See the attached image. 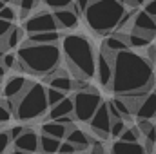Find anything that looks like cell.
I'll use <instances>...</instances> for the list:
<instances>
[{
    "label": "cell",
    "instance_id": "1",
    "mask_svg": "<svg viewBox=\"0 0 156 154\" xmlns=\"http://www.w3.org/2000/svg\"><path fill=\"white\" fill-rule=\"evenodd\" d=\"M154 85L153 62L131 49L118 51L115 56V75L111 89L116 94L149 93Z\"/></svg>",
    "mask_w": 156,
    "mask_h": 154
},
{
    "label": "cell",
    "instance_id": "2",
    "mask_svg": "<svg viewBox=\"0 0 156 154\" xmlns=\"http://www.w3.org/2000/svg\"><path fill=\"white\" fill-rule=\"evenodd\" d=\"M16 54L24 64L26 73L37 76H45L56 71L62 60V49L58 44H31L26 40Z\"/></svg>",
    "mask_w": 156,
    "mask_h": 154
},
{
    "label": "cell",
    "instance_id": "3",
    "mask_svg": "<svg viewBox=\"0 0 156 154\" xmlns=\"http://www.w3.org/2000/svg\"><path fill=\"white\" fill-rule=\"evenodd\" d=\"M62 51L75 76L93 78L96 73V54L85 35H67L62 40Z\"/></svg>",
    "mask_w": 156,
    "mask_h": 154
},
{
    "label": "cell",
    "instance_id": "4",
    "mask_svg": "<svg viewBox=\"0 0 156 154\" xmlns=\"http://www.w3.org/2000/svg\"><path fill=\"white\" fill-rule=\"evenodd\" d=\"M125 13H127L125 4L120 0H93L85 9L83 16L87 26L94 33L107 35L118 27Z\"/></svg>",
    "mask_w": 156,
    "mask_h": 154
},
{
    "label": "cell",
    "instance_id": "5",
    "mask_svg": "<svg viewBox=\"0 0 156 154\" xmlns=\"http://www.w3.org/2000/svg\"><path fill=\"white\" fill-rule=\"evenodd\" d=\"M49 107L51 105L47 100V89L42 83L29 82L27 89L16 98L15 118L18 121H33L47 114Z\"/></svg>",
    "mask_w": 156,
    "mask_h": 154
},
{
    "label": "cell",
    "instance_id": "6",
    "mask_svg": "<svg viewBox=\"0 0 156 154\" xmlns=\"http://www.w3.org/2000/svg\"><path fill=\"white\" fill-rule=\"evenodd\" d=\"M75 118L78 121H89L102 103V96L93 87L75 93Z\"/></svg>",
    "mask_w": 156,
    "mask_h": 154
},
{
    "label": "cell",
    "instance_id": "7",
    "mask_svg": "<svg viewBox=\"0 0 156 154\" xmlns=\"http://www.w3.org/2000/svg\"><path fill=\"white\" fill-rule=\"evenodd\" d=\"M115 56H116V53H113L111 49L102 45V51L98 53V58H96V75H98V80L104 87H111V83H113Z\"/></svg>",
    "mask_w": 156,
    "mask_h": 154
},
{
    "label": "cell",
    "instance_id": "8",
    "mask_svg": "<svg viewBox=\"0 0 156 154\" xmlns=\"http://www.w3.org/2000/svg\"><path fill=\"white\" fill-rule=\"evenodd\" d=\"M58 22L55 18V13L49 11H42V13H35L31 16L26 18L24 29L27 33H40V31H55L58 29Z\"/></svg>",
    "mask_w": 156,
    "mask_h": 154
},
{
    "label": "cell",
    "instance_id": "9",
    "mask_svg": "<svg viewBox=\"0 0 156 154\" xmlns=\"http://www.w3.org/2000/svg\"><path fill=\"white\" fill-rule=\"evenodd\" d=\"M111 123H113V116L109 113V103L102 102L93 118L89 120V125L100 138H107L111 134Z\"/></svg>",
    "mask_w": 156,
    "mask_h": 154
},
{
    "label": "cell",
    "instance_id": "10",
    "mask_svg": "<svg viewBox=\"0 0 156 154\" xmlns=\"http://www.w3.org/2000/svg\"><path fill=\"white\" fill-rule=\"evenodd\" d=\"M15 152H37L40 151V136L31 131V129H26L15 142H13V149Z\"/></svg>",
    "mask_w": 156,
    "mask_h": 154
},
{
    "label": "cell",
    "instance_id": "11",
    "mask_svg": "<svg viewBox=\"0 0 156 154\" xmlns=\"http://www.w3.org/2000/svg\"><path fill=\"white\" fill-rule=\"evenodd\" d=\"M133 31H140V33H144V35L154 37L156 35V16L149 15L145 9L140 11V13H134V18H133Z\"/></svg>",
    "mask_w": 156,
    "mask_h": 154
},
{
    "label": "cell",
    "instance_id": "12",
    "mask_svg": "<svg viewBox=\"0 0 156 154\" xmlns=\"http://www.w3.org/2000/svg\"><path fill=\"white\" fill-rule=\"evenodd\" d=\"M27 85H29V82H27L24 76H20V75L9 76L7 82H5V85H4V89H2L4 98H13V100H16V98L27 89Z\"/></svg>",
    "mask_w": 156,
    "mask_h": 154
},
{
    "label": "cell",
    "instance_id": "13",
    "mask_svg": "<svg viewBox=\"0 0 156 154\" xmlns=\"http://www.w3.org/2000/svg\"><path fill=\"white\" fill-rule=\"evenodd\" d=\"M78 13L75 9V4L69 7H62V9H55V18L58 22V26L62 29H73L78 24Z\"/></svg>",
    "mask_w": 156,
    "mask_h": 154
},
{
    "label": "cell",
    "instance_id": "14",
    "mask_svg": "<svg viewBox=\"0 0 156 154\" xmlns=\"http://www.w3.org/2000/svg\"><path fill=\"white\" fill-rule=\"evenodd\" d=\"M134 114H136L138 120H140V118H145V120L156 118V91L147 93V94L144 96V100L140 102V105H138V109L134 111Z\"/></svg>",
    "mask_w": 156,
    "mask_h": 154
},
{
    "label": "cell",
    "instance_id": "15",
    "mask_svg": "<svg viewBox=\"0 0 156 154\" xmlns=\"http://www.w3.org/2000/svg\"><path fill=\"white\" fill-rule=\"evenodd\" d=\"M75 113V98L73 96H66L64 100H60L58 103L51 105L49 111H47V120H56L60 116H66V114H73Z\"/></svg>",
    "mask_w": 156,
    "mask_h": 154
},
{
    "label": "cell",
    "instance_id": "16",
    "mask_svg": "<svg viewBox=\"0 0 156 154\" xmlns=\"http://www.w3.org/2000/svg\"><path fill=\"white\" fill-rule=\"evenodd\" d=\"M111 151L115 154H144L145 145H142L140 142H125V140H116L111 147Z\"/></svg>",
    "mask_w": 156,
    "mask_h": 154
},
{
    "label": "cell",
    "instance_id": "17",
    "mask_svg": "<svg viewBox=\"0 0 156 154\" xmlns=\"http://www.w3.org/2000/svg\"><path fill=\"white\" fill-rule=\"evenodd\" d=\"M66 140H69L71 143H75V145H76V151H85V149H89L93 138H89L82 129L71 125V127H69V132H67V136H66Z\"/></svg>",
    "mask_w": 156,
    "mask_h": 154
},
{
    "label": "cell",
    "instance_id": "18",
    "mask_svg": "<svg viewBox=\"0 0 156 154\" xmlns=\"http://www.w3.org/2000/svg\"><path fill=\"white\" fill-rule=\"evenodd\" d=\"M42 132H45L49 136H55V138H60V140H66V136L69 132V125H64L56 120H47L42 125Z\"/></svg>",
    "mask_w": 156,
    "mask_h": 154
},
{
    "label": "cell",
    "instance_id": "19",
    "mask_svg": "<svg viewBox=\"0 0 156 154\" xmlns=\"http://www.w3.org/2000/svg\"><path fill=\"white\" fill-rule=\"evenodd\" d=\"M60 40H62V35L58 33V29L29 33V37H27V42H31V44H58Z\"/></svg>",
    "mask_w": 156,
    "mask_h": 154
},
{
    "label": "cell",
    "instance_id": "20",
    "mask_svg": "<svg viewBox=\"0 0 156 154\" xmlns=\"http://www.w3.org/2000/svg\"><path fill=\"white\" fill-rule=\"evenodd\" d=\"M60 143H62L60 138L49 136V134H45V132L40 134V152H45V154L58 152V151H60Z\"/></svg>",
    "mask_w": 156,
    "mask_h": 154
},
{
    "label": "cell",
    "instance_id": "21",
    "mask_svg": "<svg viewBox=\"0 0 156 154\" xmlns=\"http://www.w3.org/2000/svg\"><path fill=\"white\" fill-rule=\"evenodd\" d=\"M20 40H22V29L16 27V26H13L11 31L0 40V45H2L5 51H9V49H15V47L20 44Z\"/></svg>",
    "mask_w": 156,
    "mask_h": 154
},
{
    "label": "cell",
    "instance_id": "22",
    "mask_svg": "<svg viewBox=\"0 0 156 154\" xmlns=\"http://www.w3.org/2000/svg\"><path fill=\"white\" fill-rule=\"evenodd\" d=\"M127 42H129V47L140 49V47H147L151 44V37L149 35H144L140 31H133L131 35H127Z\"/></svg>",
    "mask_w": 156,
    "mask_h": 154
},
{
    "label": "cell",
    "instance_id": "23",
    "mask_svg": "<svg viewBox=\"0 0 156 154\" xmlns=\"http://www.w3.org/2000/svg\"><path fill=\"white\" fill-rule=\"evenodd\" d=\"M104 45L107 47V49H111L113 53H118V51H123V49H129V42L123 38V37H118L116 33L113 35V37H109V38H105L104 42Z\"/></svg>",
    "mask_w": 156,
    "mask_h": 154
},
{
    "label": "cell",
    "instance_id": "24",
    "mask_svg": "<svg viewBox=\"0 0 156 154\" xmlns=\"http://www.w3.org/2000/svg\"><path fill=\"white\" fill-rule=\"evenodd\" d=\"M13 4L18 7V11H20V18H27V16L33 13V9L38 5V0H15Z\"/></svg>",
    "mask_w": 156,
    "mask_h": 154
},
{
    "label": "cell",
    "instance_id": "25",
    "mask_svg": "<svg viewBox=\"0 0 156 154\" xmlns=\"http://www.w3.org/2000/svg\"><path fill=\"white\" fill-rule=\"evenodd\" d=\"M140 136H142L140 127H127V129L118 136V140H125V142H140Z\"/></svg>",
    "mask_w": 156,
    "mask_h": 154
},
{
    "label": "cell",
    "instance_id": "26",
    "mask_svg": "<svg viewBox=\"0 0 156 154\" xmlns=\"http://www.w3.org/2000/svg\"><path fill=\"white\" fill-rule=\"evenodd\" d=\"M111 102H113V103L116 105V109L120 111V114L123 116L125 120H131V116H133V111H131L129 103H127V102H125V100H123V98H122L120 94H118V98H115V100H111Z\"/></svg>",
    "mask_w": 156,
    "mask_h": 154
},
{
    "label": "cell",
    "instance_id": "27",
    "mask_svg": "<svg viewBox=\"0 0 156 154\" xmlns=\"http://www.w3.org/2000/svg\"><path fill=\"white\" fill-rule=\"evenodd\" d=\"M66 91H62V89H56V87H47V100H49V105H55V103H58L60 100H64L66 98Z\"/></svg>",
    "mask_w": 156,
    "mask_h": 154
},
{
    "label": "cell",
    "instance_id": "28",
    "mask_svg": "<svg viewBox=\"0 0 156 154\" xmlns=\"http://www.w3.org/2000/svg\"><path fill=\"white\" fill-rule=\"evenodd\" d=\"M125 129H127V120H125V118H116V120H113V123H111V136L118 138Z\"/></svg>",
    "mask_w": 156,
    "mask_h": 154
},
{
    "label": "cell",
    "instance_id": "29",
    "mask_svg": "<svg viewBox=\"0 0 156 154\" xmlns=\"http://www.w3.org/2000/svg\"><path fill=\"white\" fill-rule=\"evenodd\" d=\"M0 62H2L7 69H15V65H16V62H18V54H16V53H11V49H9V51L4 53V56H2Z\"/></svg>",
    "mask_w": 156,
    "mask_h": 154
},
{
    "label": "cell",
    "instance_id": "30",
    "mask_svg": "<svg viewBox=\"0 0 156 154\" xmlns=\"http://www.w3.org/2000/svg\"><path fill=\"white\" fill-rule=\"evenodd\" d=\"M0 18H5V20H11V22H15V20L18 18V13H16V9H15L13 5L5 4V5L0 9Z\"/></svg>",
    "mask_w": 156,
    "mask_h": 154
},
{
    "label": "cell",
    "instance_id": "31",
    "mask_svg": "<svg viewBox=\"0 0 156 154\" xmlns=\"http://www.w3.org/2000/svg\"><path fill=\"white\" fill-rule=\"evenodd\" d=\"M42 2L49 9H62V7H69L75 4V0H42Z\"/></svg>",
    "mask_w": 156,
    "mask_h": 154
},
{
    "label": "cell",
    "instance_id": "32",
    "mask_svg": "<svg viewBox=\"0 0 156 154\" xmlns=\"http://www.w3.org/2000/svg\"><path fill=\"white\" fill-rule=\"evenodd\" d=\"M11 143H13V140L9 136V131H0V152L9 151V145Z\"/></svg>",
    "mask_w": 156,
    "mask_h": 154
},
{
    "label": "cell",
    "instance_id": "33",
    "mask_svg": "<svg viewBox=\"0 0 156 154\" xmlns=\"http://www.w3.org/2000/svg\"><path fill=\"white\" fill-rule=\"evenodd\" d=\"M11 111L7 109V105L4 103V100H0V123H7L11 120Z\"/></svg>",
    "mask_w": 156,
    "mask_h": 154
},
{
    "label": "cell",
    "instance_id": "34",
    "mask_svg": "<svg viewBox=\"0 0 156 154\" xmlns=\"http://www.w3.org/2000/svg\"><path fill=\"white\" fill-rule=\"evenodd\" d=\"M58 152H62V154L76 152V145H75V143H71L69 140H62V143H60V151H58Z\"/></svg>",
    "mask_w": 156,
    "mask_h": 154
},
{
    "label": "cell",
    "instance_id": "35",
    "mask_svg": "<svg viewBox=\"0 0 156 154\" xmlns=\"http://www.w3.org/2000/svg\"><path fill=\"white\" fill-rule=\"evenodd\" d=\"M15 24L11 22V20H5V18H0V40L4 38L9 31H11V27H13Z\"/></svg>",
    "mask_w": 156,
    "mask_h": 154
},
{
    "label": "cell",
    "instance_id": "36",
    "mask_svg": "<svg viewBox=\"0 0 156 154\" xmlns=\"http://www.w3.org/2000/svg\"><path fill=\"white\" fill-rule=\"evenodd\" d=\"M26 129H27L26 125H15V127H11V129H9V136H11V140L15 142V140H16V138L26 131Z\"/></svg>",
    "mask_w": 156,
    "mask_h": 154
},
{
    "label": "cell",
    "instance_id": "37",
    "mask_svg": "<svg viewBox=\"0 0 156 154\" xmlns=\"http://www.w3.org/2000/svg\"><path fill=\"white\" fill-rule=\"evenodd\" d=\"M91 2L93 0H75V9H76L78 13H85V9L89 7Z\"/></svg>",
    "mask_w": 156,
    "mask_h": 154
},
{
    "label": "cell",
    "instance_id": "38",
    "mask_svg": "<svg viewBox=\"0 0 156 154\" xmlns=\"http://www.w3.org/2000/svg\"><path fill=\"white\" fill-rule=\"evenodd\" d=\"M145 11H147L149 15L156 16V0H147V2H145Z\"/></svg>",
    "mask_w": 156,
    "mask_h": 154
},
{
    "label": "cell",
    "instance_id": "39",
    "mask_svg": "<svg viewBox=\"0 0 156 154\" xmlns=\"http://www.w3.org/2000/svg\"><path fill=\"white\" fill-rule=\"evenodd\" d=\"M147 58L151 60V62H156V44L154 45H147Z\"/></svg>",
    "mask_w": 156,
    "mask_h": 154
},
{
    "label": "cell",
    "instance_id": "40",
    "mask_svg": "<svg viewBox=\"0 0 156 154\" xmlns=\"http://www.w3.org/2000/svg\"><path fill=\"white\" fill-rule=\"evenodd\" d=\"M131 7H138V5H142V4H145L147 0H125Z\"/></svg>",
    "mask_w": 156,
    "mask_h": 154
},
{
    "label": "cell",
    "instance_id": "41",
    "mask_svg": "<svg viewBox=\"0 0 156 154\" xmlns=\"http://www.w3.org/2000/svg\"><path fill=\"white\" fill-rule=\"evenodd\" d=\"M5 71H7V67H5V65H4V64L0 62V78L5 76Z\"/></svg>",
    "mask_w": 156,
    "mask_h": 154
},
{
    "label": "cell",
    "instance_id": "42",
    "mask_svg": "<svg viewBox=\"0 0 156 154\" xmlns=\"http://www.w3.org/2000/svg\"><path fill=\"white\" fill-rule=\"evenodd\" d=\"M4 53H5V49H2V47H0V60H2V56H4Z\"/></svg>",
    "mask_w": 156,
    "mask_h": 154
},
{
    "label": "cell",
    "instance_id": "43",
    "mask_svg": "<svg viewBox=\"0 0 156 154\" xmlns=\"http://www.w3.org/2000/svg\"><path fill=\"white\" fill-rule=\"evenodd\" d=\"M4 5H5V2H4V0H0V9H2Z\"/></svg>",
    "mask_w": 156,
    "mask_h": 154
},
{
    "label": "cell",
    "instance_id": "44",
    "mask_svg": "<svg viewBox=\"0 0 156 154\" xmlns=\"http://www.w3.org/2000/svg\"><path fill=\"white\" fill-rule=\"evenodd\" d=\"M4 2H5V4H13L15 0H4Z\"/></svg>",
    "mask_w": 156,
    "mask_h": 154
},
{
    "label": "cell",
    "instance_id": "45",
    "mask_svg": "<svg viewBox=\"0 0 156 154\" xmlns=\"http://www.w3.org/2000/svg\"><path fill=\"white\" fill-rule=\"evenodd\" d=\"M0 80H2V78H0ZM0 93H2V83H0Z\"/></svg>",
    "mask_w": 156,
    "mask_h": 154
},
{
    "label": "cell",
    "instance_id": "46",
    "mask_svg": "<svg viewBox=\"0 0 156 154\" xmlns=\"http://www.w3.org/2000/svg\"><path fill=\"white\" fill-rule=\"evenodd\" d=\"M154 64H156V62H154Z\"/></svg>",
    "mask_w": 156,
    "mask_h": 154
}]
</instances>
